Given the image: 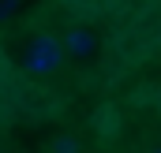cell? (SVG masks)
<instances>
[{
	"label": "cell",
	"instance_id": "obj_4",
	"mask_svg": "<svg viewBox=\"0 0 161 153\" xmlns=\"http://www.w3.org/2000/svg\"><path fill=\"white\" fill-rule=\"evenodd\" d=\"M15 8H19V0H0V19L15 15Z\"/></svg>",
	"mask_w": 161,
	"mask_h": 153
},
{
	"label": "cell",
	"instance_id": "obj_2",
	"mask_svg": "<svg viewBox=\"0 0 161 153\" xmlns=\"http://www.w3.org/2000/svg\"><path fill=\"white\" fill-rule=\"evenodd\" d=\"M94 45H97V41H94V34H90L86 26H71V30L64 34V49H68L71 56H90Z\"/></svg>",
	"mask_w": 161,
	"mask_h": 153
},
{
	"label": "cell",
	"instance_id": "obj_5",
	"mask_svg": "<svg viewBox=\"0 0 161 153\" xmlns=\"http://www.w3.org/2000/svg\"><path fill=\"white\" fill-rule=\"evenodd\" d=\"M154 153H161V150H154Z\"/></svg>",
	"mask_w": 161,
	"mask_h": 153
},
{
	"label": "cell",
	"instance_id": "obj_1",
	"mask_svg": "<svg viewBox=\"0 0 161 153\" xmlns=\"http://www.w3.org/2000/svg\"><path fill=\"white\" fill-rule=\"evenodd\" d=\"M60 60H64V49H60V41L49 38V34H38L26 45V52H23V67L30 75H53L60 67Z\"/></svg>",
	"mask_w": 161,
	"mask_h": 153
},
{
	"label": "cell",
	"instance_id": "obj_3",
	"mask_svg": "<svg viewBox=\"0 0 161 153\" xmlns=\"http://www.w3.org/2000/svg\"><path fill=\"white\" fill-rule=\"evenodd\" d=\"M53 153H79V142L64 135V138H56V142H53Z\"/></svg>",
	"mask_w": 161,
	"mask_h": 153
}]
</instances>
